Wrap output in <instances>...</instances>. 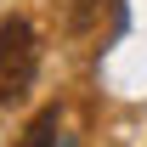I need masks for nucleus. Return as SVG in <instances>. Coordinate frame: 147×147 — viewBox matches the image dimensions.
<instances>
[{
    "instance_id": "nucleus-1",
    "label": "nucleus",
    "mask_w": 147,
    "mask_h": 147,
    "mask_svg": "<svg viewBox=\"0 0 147 147\" xmlns=\"http://www.w3.org/2000/svg\"><path fill=\"white\" fill-rule=\"evenodd\" d=\"M34 74H40V40H34V28L23 17H6L0 23V108L23 102L28 85H34Z\"/></svg>"
},
{
    "instance_id": "nucleus-2",
    "label": "nucleus",
    "mask_w": 147,
    "mask_h": 147,
    "mask_svg": "<svg viewBox=\"0 0 147 147\" xmlns=\"http://www.w3.org/2000/svg\"><path fill=\"white\" fill-rule=\"evenodd\" d=\"M51 136H57V108H45L34 119V125H28V136H23V147H51Z\"/></svg>"
},
{
    "instance_id": "nucleus-3",
    "label": "nucleus",
    "mask_w": 147,
    "mask_h": 147,
    "mask_svg": "<svg viewBox=\"0 0 147 147\" xmlns=\"http://www.w3.org/2000/svg\"><path fill=\"white\" fill-rule=\"evenodd\" d=\"M91 6H96V0H79V11H91Z\"/></svg>"
}]
</instances>
